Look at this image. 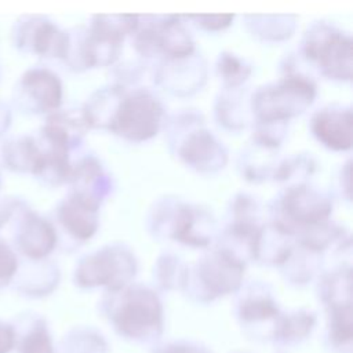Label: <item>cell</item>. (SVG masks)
Segmentation results:
<instances>
[{
	"label": "cell",
	"mask_w": 353,
	"mask_h": 353,
	"mask_svg": "<svg viewBox=\"0 0 353 353\" xmlns=\"http://www.w3.org/2000/svg\"><path fill=\"white\" fill-rule=\"evenodd\" d=\"M62 98L59 79L50 70L33 68L26 70L12 90L14 105L25 113H44L55 110Z\"/></svg>",
	"instance_id": "obj_1"
},
{
	"label": "cell",
	"mask_w": 353,
	"mask_h": 353,
	"mask_svg": "<svg viewBox=\"0 0 353 353\" xmlns=\"http://www.w3.org/2000/svg\"><path fill=\"white\" fill-rule=\"evenodd\" d=\"M11 39L19 51L59 58H65L69 41L68 34L52 22L34 15H25L15 21Z\"/></svg>",
	"instance_id": "obj_2"
},
{
	"label": "cell",
	"mask_w": 353,
	"mask_h": 353,
	"mask_svg": "<svg viewBox=\"0 0 353 353\" xmlns=\"http://www.w3.org/2000/svg\"><path fill=\"white\" fill-rule=\"evenodd\" d=\"M160 108L157 102L148 95L130 98L121 106L116 121L117 131L130 138H148L157 130Z\"/></svg>",
	"instance_id": "obj_3"
},
{
	"label": "cell",
	"mask_w": 353,
	"mask_h": 353,
	"mask_svg": "<svg viewBox=\"0 0 353 353\" xmlns=\"http://www.w3.org/2000/svg\"><path fill=\"white\" fill-rule=\"evenodd\" d=\"M0 160L10 171L30 172L34 175L40 160L37 139L28 135L6 139L0 148Z\"/></svg>",
	"instance_id": "obj_4"
},
{
	"label": "cell",
	"mask_w": 353,
	"mask_h": 353,
	"mask_svg": "<svg viewBox=\"0 0 353 353\" xmlns=\"http://www.w3.org/2000/svg\"><path fill=\"white\" fill-rule=\"evenodd\" d=\"M94 211L91 200L73 194L58 208V219L69 233L79 239H87L94 233Z\"/></svg>",
	"instance_id": "obj_5"
},
{
	"label": "cell",
	"mask_w": 353,
	"mask_h": 353,
	"mask_svg": "<svg viewBox=\"0 0 353 353\" xmlns=\"http://www.w3.org/2000/svg\"><path fill=\"white\" fill-rule=\"evenodd\" d=\"M314 131L328 146L345 149L350 145V112H323L314 120Z\"/></svg>",
	"instance_id": "obj_6"
},
{
	"label": "cell",
	"mask_w": 353,
	"mask_h": 353,
	"mask_svg": "<svg viewBox=\"0 0 353 353\" xmlns=\"http://www.w3.org/2000/svg\"><path fill=\"white\" fill-rule=\"evenodd\" d=\"M55 273L50 266H40L34 265L29 269H19L12 279L15 283V288L25 295L29 296H37L41 294H46L48 290H51V285L54 283Z\"/></svg>",
	"instance_id": "obj_7"
},
{
	"label": "cell",
	"mask_w": 353,
	"mask_h": 353,
	"mask_svg": "<svg viewBox=\"0 0 353 353\" xmlns=\"http://www.w3.org/2000/svg\"><path fill=\"white\" fill-rule=\"evenodd\" d=\"M157 317V305L153 296L139 294L134 301H131L120 314V323L124 330H130L134 325L131 334H135L138 327L154 323Z\"/></svg>",
	"instance_id": "obj_8"
},
{
	"label": "cell",
	"mask_w": 353,
	"mask_h": 353,
	"mask_svg": "<svg viewBox=\"0 0 353 353\" xmlns=\"http://www.w3.org/2000/svg\"><path fill=\"white\" fill-rule=\"evenodd\" d=\"M17 347L19 353H54L48 331L39 320L33 321L23 335H17Z\"/></svg>",
	"instance_id": "obj_9"
},
{
	"label": "cell",
	"mask_w": 353,
	"mask_h": 353,
	"mask_svg": "<svg viewBox=\"0 0 353 353\" xmlns=\"http://www.w3.org/2000/svg\"><path fill=\"white\" fill-rule=\"evenodd\" d=\"M17 254L3 241H0V290L12 283L18 270Z\"/></svg>",
	"instance_id": "obj_10"
},
{
	"label": "cell",
	"mask_w": 353,
	"mask_h": 353,
	"mask_svg": "<svg viewBox=\"0 0 353 353\" xmlns=\"http://www.w3.org/2000/svg\"><path fill=\"white\" fill-rule=\"evenodd\" d=\"M17 347V332L14 325L0 320V353H10Z\"/></svg>",
	"instance_id": "obj_11"
},
{
	"label": "cell",
	"mask_w": 353,
	"mask_h": 353,
	"mask_svg": "<svg viewBox=\"0 0 353 353\" xmlns=\"http://www.w3.org/2000/svg\"><path fill=\"white\" fill-rule=\"evenodd\" d=\"M11 125V109L7 103L0 101V137L7 132Z\"/></svg>",
	"instance_id": "obj_12"
},
{
	"label": "cell",
	"mask_w": 353,
	"mask_h": 353,
	"mask_svg": "<svg viewBox=\"0 0 353 353\" xmlns=\"http://www.w3.org/2000/svg\"><path fill=\"white\" fill-rule=\"evenodd\" d=\"M0 188H1V178H0Z\"/></svg>",
	"instance_id": "obj_13"
}]
</instances>
